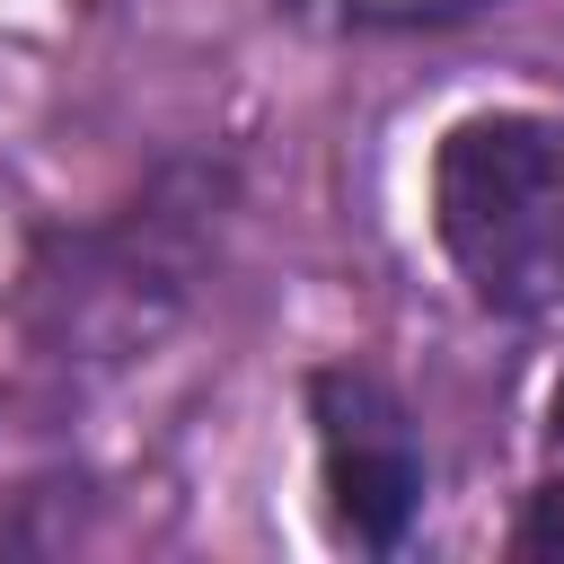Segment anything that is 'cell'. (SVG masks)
Here are the masks:
<instances>
[{"label": "cell", "mask_w": 564, "mask_h": 564, "mask_svg": "<svg viewBox=\"0 0 564 564\" xmlns=\"http://www.w3.org/2000/svg\"><path fill=\"white\" fill-rule=\"evenodd\" d=\"M432 238L476 308L555 317L564 308V115L485 106L432 150Z\"/></svg>", "instance_id": "1"}, {"label": "cell", "mask_w": 564, "mask_h": 564, "mask_svg": "<svg viewBox=\"0 0 564 564\" xmlns=\"http://www.w3.org/2000/svg\"><path fill=\"white\" fill-rule=\"evenodd\" d=\"M308 423H317V485L326 520L344 546L397 555L414 511H423V432L405 397L379 370H317L308 379Z\"/></svg>", "instance_id": "2"}, {"label": "cell", "mask_w": 564, "mask_h": 564, "mask_svg": "<svg viewBox=\"0 0 564 564\" xmlns=\"http://www.w3.org/2000/svg\"><path fill=\"white\" fill-rule=\"evenodd\" d=\"M308 9H335L361 26H432V18H467L476 0H308Z\"/></svg>", "instance_id": "3"}, {"label": "cell", "mask_w": 564, "mask_h": 564, "mask_svg": "<svg viewBox=\"0 0 564 564\" xmlns=\"http://www.w3.org/2000/svg\"><path fill=\"white\" fill-rule=\"evenodd\" d=\"M511 546H520V555H564V476H546V485H538V502L520 511Z\"/></svg>", "instance_id": "4"}, {"label": "cell", "mask_w": 564, "mask_h": 564, "mask_svg": "<svg viewBox=\"0 0 564 564\" xmlns=\"http://www.w3.org/2000/svg\"><path fill=\"white\" fill-rule=\"evenodd\" d=\"M546 476H564V379L546 397Z\"/></svg>", "instance_id": "5"}]
</instances>
